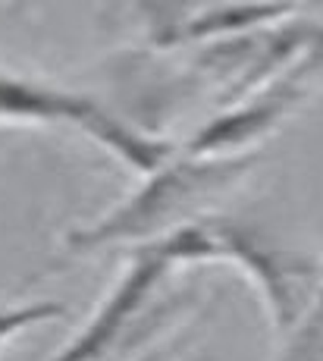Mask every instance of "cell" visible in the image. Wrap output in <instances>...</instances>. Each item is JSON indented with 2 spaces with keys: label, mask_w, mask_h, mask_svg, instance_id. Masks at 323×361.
I'll return each mask as SVG.
<instances>
[{
  "label": "cell",
  "mask_w": 323,
  "mask_h": 361,
  "mask_svg": "<svg viewBox=\"0 0 323 361\" xmlns=\"http://www.w3.org/2000/svg\"><path fill=\"white\" fill-rule=\"evenodd\" d=\"M0 120L70 123L85 135H91L98 145H104L110 154H116L126 166L141 173L157 170L170 154L163 142H154V138L141 135L139 129L126 126L113 114L101 110L94 101L19 79V75L6 73L4 66H0Z\"/></svg>",
  "instance_id": "cell-2"
},
{
  "label": "cell",
  "mask_w": 323,
  "mask_h": 361,
  "mask_svg": "<svg viewBox=\"0 0 323 361\" xmlns=\"http://www.w3.org/2000/svg\"><path fill=\"white\" fill-rule=\"evenodd\" d=\"M248 166L242 157L226 154H195L189 151L185 161H163L157 170L148 173V183L135 192L126 204H120L113 214L101 217L98 224L75 230L70 235V248L91 252L113 242H154L160 235L185 226L191 207L217 195L223 185L236 183L239 173Z\"/></svg>",
  "instance_id": "cell-1"
},
{
  "label": "cell",
  "mask_w": 323,
  "mask_h": 361,
  "mask_svg": "<svg viewBox=\"0 0 323 361\" xmlns=\"http://www.w3.org/2000/svg\"><path fill=\"white\" fill-rule=\"evenodd\" d=\"M176 264H185L182 242H179V233L176 230L160 235V239H154V242H144L139 248V255H135V261L129 264V270L113 286V293L94 311L88 327L75 339H70L51 361H101L107 352H113L116 345L126 339L135 317L141 314L148 298L157 293L163 276H167Z\"/></svg>",
  "instance_id": "cell-3"
},
{
  "label": "cell",
  "mask_w": 323,
  "mask_h": 361,
  "mask_svg": "<svg viewBox=\"0 0 323 361\" xmlns=\"http://www.w3.org/2000/svg\"><path fill=\"white\" fill-rule=\"evenodd\" d=\"M66 308L57 302H38V305H23V308H0V339L13 336V333L35 327V324L63 317Z\"/></svg>",
  "instance_id": "cell-5"
},
{
  "label": "cell",
  "mask_w": 323,
  "mask_h": 361,
  "mask_svg": "<svg viewBox=\"0 0 323 361\" xmlns=\"http://www.w3.org/2000/svg\"><path fill=\"white\" fill-rule=\"evenodd\" d=\"M286 333L289 339L277 361H323V280L311 305Z\"/></svg>",
  "instance_id": "cell-4"
},
{
  "label": "cell",
  "mask_w": 323,
  "mask_h": 361,
  "mask_svg": "<svg viewBox=\"0 0 323 361\" xmlns=\"http://www.w3.org/2000/svg\"><path fill=\"white\" fill-rule=\"evenodd\" d=\"M141 361H163V355H157V352H151L148 358H141Z\"/></svg>",
  "instance_id": "cell-6"
}]
</instances>
